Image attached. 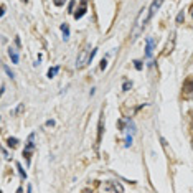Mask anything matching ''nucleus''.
Segmentation results:
<instances>
[{
	"instance_id": "1",
	"label": "nucleus",
	"mask_w": 193,
	"mask_h": 193,
	"mask_svg": "<svg viewBox=\"0 0 193 193\" xmlns=\"http://www.w3.org/2000/svg\"><path fill=\"white\" fill-rule=\"evenodd\" d=\"M149 22H150L149 8H142L140 13H139V17H137V20H135V25H134V28H132V40H137L139 36H140V33L144 31V28H145V25H147Z\"/></svg>"
},
{
	"instance_id": "2",
	"label": "nucleus",
	"mask_w": 193,
	"mask_h": 193,
	"mask_svg": "<svg viewBox=\"0 0 193 193\" xmlns=\"http://www.w3.org/2000/svg\"><path fill=\"white\" fill-rule=\"evenodd\" d=\"M96 51L97 50H89V48H84V50L79 53V56H78V60H76V68L79 69V68H83L84 65H87V63H91L92 58H94V55H96Z\"/></svg>"
},
{
	"instance_id": "3",
	"label": "nucleus",
	"mask_w": 193,
	"mask_h": 193,
	"mask_svg": "<svg viewBox=\"0 0 193 193\" xmlns=\"http://www.w3.org/2000/svg\"><path fill=\"white\" fill-rule=\"evenodd\" d=\"M35 150V134L31 132L28 135V140H26V145H25V150H23V157L26 158V163L30 165V157H31V152Z\"/></svg>"
},
{
	"instance_id": "4",
	"label": "nucleus",
	"mask_w": 193,
	"mask_h": 193,
	"mask_svg": "<svg viewBox=\"0 0 193 193\" xmlns=\"http://www.w3.org/2000/svg\"><path fill=\"white\" fill-rule=\"evenodd\" d=\"M162 3H163V0H152V3L149 7V17H150V18L158 12V8L162 7Z\"/></svg>"
},
{
	"instance_id": "5",
	"label": "nucleus",
	"mask_w": 193,
	"mask_h": 193,
	"mask_svg": "<svg viewBox=\"0 0 193 193\" xmlns=\"http://www.w3.org/2000/svg\"><path fill=\"white\" fill-rule=\"evenodd\" d=\"M104 190L106 192H122L124 190V187H122L121 183H112V182H107L106 185H104Z\"/></svg>"
},
{
	"instance_id": "6",
	"label": "nucleus",
	"mask_w": 193,
	"mask_h": 193,
	"mask_svg": "<svg viewBox=\"0 0 193 193\" xmlns=\"http://www.w3.org/2000/svg\"><path fill=\"white\" fill-rule=\"evenodd\" d=\"M86 10H87V5H86V0H83L81 2V5H79V10L74 13V18L76 20H79V18H83L84 17V13H86Z\"/></svg>"
},
{
	"instance_id": "7",
	"label": "nucleus",
	"mask_w": 193,
	"mask_h": 193,
	"mask_svg": "<svg viewBox=\"0 0 193 193\" xmlns=\"http://www.w3.org/2000/svg\"><path fill=\"white\" fill-rule=\"evenodd\" d=\"M8 56H10V60L13 65H18V61H20V56H18V51L15 50V48H10L8 50Z\"/></svg>"
},
{
	"instance_id": "8",
	"label": "nucleus",
	"mask_w": 193,
	"mask_h": 193,
	"mask_svg": "<svg viewBox=\"0 0 193 193\" xmlns=\"http://www.w3.org/2000/svg\"><path fill=\"white\" fill-rule=\"evenodd\" d=\"M152 51H153V41L152 38H147V46H145V56L150 58L152 56Z\"/></svg>"
},
{
	"instance_id": "9",
	"label": "nucleus",
	"mask_w": 193,
	"mask_h": 193,
	"mask_svg": "<svg viewBox=\"0 0 193 193\" xmlns=\"http://www.w3.org/2000/svg\"><path fill=\"white\" fill-rule=\"evenodd\" d=\"M61 31H63V40L68 41L69 40V26H68V23H63V25H61Z\"/></svg>"
},
{
	"instance_id": "10",
	"label": "nucleus",
	"mask_w": 193,
	"mask_h": 193,
	"mask_svg": "<svg viewBox=\"0 0 193 193\" xmlns=\"http://www.w3.org/2000/svg\"><path fill=\"white\" fill-rule=\"evenodd\" d=\"M58 71H60V66H53V68H50V69H48V74H46V76L50 78V79H53V78L58 74Z\"/></svg>"
},
{
	"instance_id": "11",
	"label": "nucleus",
	"mask_w": 193,
	"mask_h": 193,
	"mask_svg": "<svg viewBox=\"0 0 193 193\" xmlns=\"http://www.w3.org/2000/svg\"><path fill=\"white\" fill-rule=\"evenodd\" d=\"M7 144H8V147L15 149L17 145H18V139H15V137H10L8 140H7Z\"/></svg>"
},
{
	"instance_id": "12",
	"label": "nucleus",
	"mask_w": 193,
	"mask_h": 193,
	"mask_svg": "<svg viewBox=\"0 0 193 193\" xmlns=\"http://www.w3.org/2000/svg\"><path fill=\"white\" fill-rule=\"evenodd\" d=\"M2 68H3V71H5V73H7V74H8V78H12V79H13V78H15V73L12 71L10 68L7 66V65H3V66H2Z\"/></svg>"
},
{
	"instance_id": "13",
	"label": "nucleus",
	"mask_w": 193,
	"mask_h": 193,
	"mask_svg": "<svg viewBox=\"0 0 193 193\" xmlns=\"http://www.w3.org/2000/svg\"><path fill=\"white\" fill-rule=\"evenodd\" d=\"M17 170H18V173H20V177H22V178H26V172L23 170V168H22L20 163H17Z\"/></svg>"
},
{
	"instance_id": "14",
	"label": "nucleus",
	"mask_w": 193,
	"mask_h": 193,
	"mask_svg": "<svg viewBox=\"0 0 193 193\" xmlns=\"http://www.w3.org/2000/svg\"><path fill=\"white\" fill-rule=\"evenodd\" d=\"M185 91L187 92H193V81H188L185 84Z\"/></svg>"
},
{
	"instance_id": "15",
	"label": "nucleus",
	"mask_w": 193,
	"mask_h": 193,
	"mask_svg": "<svg viewBox=\"0 0 193 193\" xmlns=\"http://www.w3.org/2000/svg\"><path fill=\"white\" fill-rule=\"evenodd\" d=\"M183 20H185V12H180V13H178V15H177V23H182V22Z\"/></svg>"
},
{
	"instance_id": "16",
	"label": "nucleus",
	"mask_w": 193,
	"mask_h": 193,
	"mask_svg": "<svg viewBox=\"0 0 193 193\" xmlns=\"http://www.w3.org/2000/svg\"><path fill=\"white\" fill-rule=\"evenodd\" d=\"M131 87H132V83L126 81V83H124V86H122V89H124V91H129V89H131Z\"/></svg>"
},
{
	"instance_id": "17",
	"label": "nucleus",
	"mask_w": 193,
	"mask_h": 193,
	"mask_svg": "<svg viewBox=\"0 0 193 193\" xmlns=\"http://www.w3.org/2000/svg\"><path fill=\"white\" fill-rule=\"evenodd\" d=\"M132 145V135H127L126 137V147H131Z\"/></svg>"
},
{
	"instance_id": "18",
	"label": "nucleus",
	"mask_w": 193,
	"mask_h": 193,
	"mask_svg": "<svg viewBox=\"0 0 193 193\" xmlns=\"http://www.w3.org/2000/svg\"><path fill=\"white\" fill-rule=\"evenodd\" d=\"M101 134H102V119L99 121V135H97V140H101Z\"/></svg>"
},
{
	"instance_id": "19",
	"label": "nucleus",
	"mask_w": 193,
	"mask_h": 193,
	"mask_svg": "<svg viewBox=\"0 0 193 193\" xmlns=\"http://www.w3.org/2000/svg\"><path fill=\"white\" fill-rule=\"evenodd\" d=\"M134 65H135V68H137V69H142V61L135 60V61H134Z\"/></svg>"
},
{
	"instance_id": "20",
	"label": "nucleus",
	"mask_w": 193,
	"mask_h": 193,
	"mask_svg": "<svg viewBox=\"0 0 193 193\" xmlns=\"http://www.w3.org/2000/svg\"><path fill=\"white\" fill-rule=\"evenodd\" d=\"M106 68H107V61L102 60V61H101V69H106Z\"/></svg>"
},
{
	"instance_id": "21",
	"label": "nucleus",
	"mask_w": 193,
	"mask_h": 193,
	"mask_svg": "<svg viewBox=\"0 0 193 193\" xmlns=\"http://www.w3.org/2000/svg\"><path fill=\"white\" fill-rule=\"evenodd\" d=\"M55 126V121H46V127H53Z\"/></svg>"
},
{
	"instance_id": "22",
	"label": "nucleus",
	"mask_w": 193,
	"mask_h": 193,
	"mask_svg": "<svg viewBox=\"0 0 193 193\" xmlns=\"http://www.w3.org/2000/svg\"><path fill=\"white\" fill-rule=\"evenodd\" d=\"M63 3H65V0H55V5H63Z\"/></svg>"
},
{
	"instance_id": "23",
	"label": "nucleus",
	"mask_w": 193,
	"mask_h": 193,
	"mask_svg": "<svg viewBox=\"0 0 193 193\" xmlns=\"http://www.w3.org/2000/svg\"><path fill=\"white\" fill-rule=\"evenodd\" d=\"M73 7H74V2H71V3H69V7H68V8H69V10H68L69 13H73Z\"/></svg>"
},
{
	"instance_id": "24",
	"label": "nucleus",
	"mask_w": 193,
	"mask_h": 193,
	"mask_svg": "<svg viewBox=\"0 0 193 193\" xmlns=\"http://www.w3.org/2000/svg\"><path fill=\"white\" fill-rule=\"evenodd\" d=\"M25 2H26V0H25Z\"/></svg>"
},
{
	"instance_id": "25",
	"label": "nucleus",
	"mask_w": 193,
	"mask_h": 193,
	"mask_svg": "<svg viewBox=\"0 0 193 193\" xmlns=\"http://www.w3.org/2000/svg\"><path fill=\"white\" fill-rule=\"evenodd\" d=\"M192 15H193V13H192Z\"/></svg>"
}]
</instances>
